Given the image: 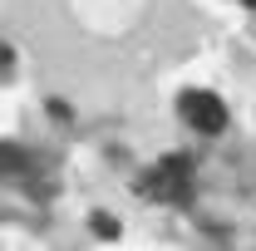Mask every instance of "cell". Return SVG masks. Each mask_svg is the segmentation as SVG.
<instances>
[{
    "label": "cell",
    "instance_id": "7a4b0ae2",
    "mask_svg": "<svg viewBox=\"0 0 256 251\" xmlns=\"http://www.w3.org/2000/svg\"><path fill=\"white\" fill-rule=\"evenodd\" d=\"M178 108H182V118L197 133H222L226 128V104L217 94H207V89H188V94L178 98Z\"/></svg>",
    "mask_w": 256,
    "mask_h": 251
},
{
    "label": "cell",
    "instance_id": "3957f363",
    "mask_svg": "<svg viewBox=\"0 0 256 251\" xmlns=\"http://www.w3.org/2000/svg\"><path fill=\"white\" fill-rule=\"evenodd\" d=\"M94 232H98V236H118V217H108V212H94Z\"/></svg>",
    "mask_w": 256,
    "mask_h": 251
},
{
    "label": "cell",
    "instance_id": "6da1fadb",
    "mask_svg": "<svg viewBox=\"0 0 256 251\" xmlns=\"http://www.w3.org/2000/svg\"><path fill=\"white\" fill-rule=\"evenodd\" d=\"M138 188L148 192V197H158V202H188V158H182V153L162 158Z\"/></svg>",
    "mask_w": 256,
    "mask_h": 251
},
{
    "label": "cell",
    "instance_id": "277c9868",
    "mask_svg": "<svg viewBox=\"0 0 256 251\" xmlns=\"http://www.w3.org/2000/svg\"><path fill=\"white\" fill-rule=\"evenodd\" d=\"M246 5H252V10H256V0H246Z\"/></svg>",
    "mask_w": 256,
    "mask_h": 251
}]
</instances>
